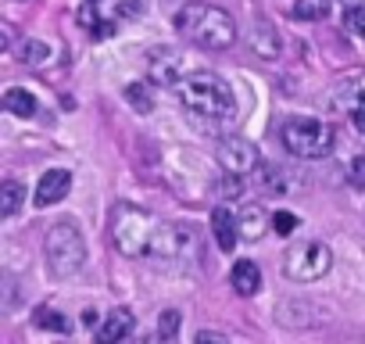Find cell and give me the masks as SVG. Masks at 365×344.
I'll return each instance as SVG.
<instances>
[{"label":"cell","instance_id":"cell-1","mask_svg":"<svg viewBox=\"0 0 365 344\" xmlns=\"http://www.w3.org/2000/svg\"><path fill=\"white\" fill-rule=\"evenodd\" d=\"M179 101L194 115V122L205 126H226L237 115V97L230 83L215 72H194L179 83Z\"/></svg>","mask_w":365,"mask_h":344},{"label":"cell","instance_id":"cell-2","mask_svg":"<svg viewBox=\"0 0 365 344\" xmlns=\"http://www.w3.org/2000/svg\"><path fill=\"white\" fill-rule=\"evenodd\" d=\"M175 29L187 36L190 44L205 47V51H226L237 40V22L230 11L215 8V4H187L175 15Z\"/></svg>","mask_w":365,"mask_h":344},{"label":"cell","instance_id":"cell-3","mask_svg":"<svg viewBox=\"0 0 365 344\" xmlns=\"http://www.w3.org/2000/svg\"><path fill=\"white\" fill-rule=\"evenodd\" d=\"M147 258L158 269H165V273H190L201 262L197 233L187 223H161L158 233H154V244H150Z\"/></svg>","mask_w":365,"mask_h":344},{"label":"cell","instance_id":"cell-4","mask_svg":"<svg viewBox=\"0 0 365 344\" xmlns=\"http://www.w3.org/2000/svg\"><path fill=\"white\" fill-rule=\"evenodd\" d=\"M158 219L136 205H118L115 216H111V241L115 248L125 255V258H143L154 244V233H158Z\"/></svg>","mask_w":365,"mask_h":344},{"label":"cell","instance_id":"cell-5","mask_svg":"<svg viewBox=\"0 0 365 344\" xmlns=\"http://www.w3.org/2000/svg\"><path fill=\"white\" fill-rule=\"evenodd\" d=\"M43 251H47V265L58 280L65 276H76L86 262V241H83V230L76 219H61L47 230V241H43Z\"/></svg>","mask_w":365,"mask_h":344},{"label":"cell","instance_id":"cell-6","mask_svg":"<svg viewBox=\"0 0 365 344\" xmlns=\"http://www.w3.org/2000/svg\"><path fill=\"white\" fill-rule=\"evenodd\" d=\"M279 140L294 158H304V161L326 158L329 147H333V126H326L319 118H308V115H297L279 129Z\"/></svg>","mask_w":365,"mask_h":344},{"label":"cell","instance_id":"cell-7","mask_svg":"<svg viewBox=\"0 0 365 344\" xmlns=\"http://www.w3.org/2000/svg\"><path fill=\"white\" fill-rule=\"evenodd\" d=\"M333 265V251L322 244V241H304L297 248L287 251V262H283V273L297 283H312L319 276H326Z\"/></svg>","mask_w":365,"mask_h":344},{"label":"cell","instance_id":"cell-8","mask_svg":"<svg viewBox=\"0 0 365 344\" xmlns=\"http://www.w3.org/2000/svg\"><path fill=\"white\" fill-rule=\"evenodd\" d=\"M219 161H222L226 172H233V176H251V172L262 165L255 143H247L244 136H230V140H222V143H219Z\"/></svg>","mask_w":365,"mask_h":344},{"label":"cell","instance_id":"cell-9","mask_svg":"<svg viewBox=\"0 0 365 344\" xmlns=\"http://www.w3.org/2000/svg\"><path fill=\"white\" fill-rule=\"evenodd\" d=\"M333 108L354 115H365V72H351L333 86Z\"/></svg>","mask_w":365,"mask_h":344},{"label":"cell","instance_id":"cell-10","mask_svg":"<svg viewBox=\"0 0 365 344\" xmlns=\"http://www.w3.org/2000/svg\"><path fill=\"white\" fill-rule=\"evenodd\" d=\"M68 191H72V172L51 168V172H43V176H40V187H36V194H33V205H36V208H51V205L65 201Z\"/></svg>","mask_w":365,"mask_h":344},{"label":"cell","instance_id":"cell-11","mask_svg":"<svg viewBox=\"0 0 365 344\" xmlns=\"http://www.w3.org/2000/svg\"><path fill=\"white\" fill-rule=\"evenodd\" d=\"M212 233H215V244H219L226 255L237 248V241H240V223H237V216H233L226 205H219V208L212 212Z\"/></svg>","mask_w":365,"mask_h":344},{"label":"cell","instance_id":"cell-12","mask_svg":"<svg viewBox=\"0 0 365 344\" xmlns=\"http://www.w3.org/2000/svg\"><path fill=\"white\" fill-rule=\"evenodd\" d=\"M133 330H136L133 312H129V308H115V312L104 315V323H101V330H97V340H101V344H115V340H125Z\"/></svg>","mask_w":365,"mask_h":344},{"label":"cell","instance_id":"cell-13","mask_svg":"<svg viewBox=\"0 0 365 344\" xmlns=\"http://www.w3.org/2000/svg\"><path fill=\"white\" fill-rule=\"evenodd\" d=\"M150 58H154V61H150V79H154V83L168 86V83H175V79H179L182 54H175V51H154Z\"/></svg>","mask_w":365,"mask_h":344},{"label":"cell","instance_id":"cell-14","mask_svg":"<svg viewBox=\"0 0 365 344\" xmlns=\"http://www.w3.org/2000/svg\"><path fill=\"white\" fill-rule=\"evenodd\" d=\"M230 280H233V290H237V294L251 298V294H258V287H262V269H258V262L240 258V262L233 265Z\"/></svg>","mask_w":365,"mask_h":344},{"label":"cell","instance_id":"cell-15","mask_svg":"<svg viewBox=\"0 0 365 344\" xmlns=\"http://www.w3.org/2000/svg\"><path fill=\"white\" fill-rule=\"evenodd\" d=\"M251 51H258L269 61L279 54V36L272 33V26L265 19H255V26H251Z\"/></svg>","mask_w":365,"mask_h":344},{"label":"cell","instance_id":"cell-16","mask_svg":"<svg viewBox=\"0 0 365 344\" xmlns=\"http://www.w3.org/2000/svg\"><path fill=\"white\" fill-rule=\"evenodd\" d=\"M4 108H8L11 115L29 118V115H36V97H33L29 90H22V86H11V90L4 93Z\"/></svg>","mask_w":365,"mask_h":344},{"label":"cell","instance_id":"cell-17","mask_svg":"<svg viewBox=\"0 0 365 344\" xmlns=\"http://www.w3.org/2000/svg\"><path fill=\"white\" fill-rule=\"evenodd\" d=\"M22 205H26V191H22V183L4 180V187H0V212H4V216H15Z\"/></svg>","mask_w":365,"mask_h":344},{"label":"cell","instance_id":"cell-18","mask_svg":"<svg viewBox=\"0 0 365 344\" xmlns=\"http://www.w3.org/2000/svg\"><path fill=\"white\" fill-rule=\"evenodd\" d=\"M329 15V0H294V19L301 22H322Z\"/></svg>","mask_w":365,"mask_h":344},{"label":"cell","instance_id":"cell-19","mask_svg":"<svg viewBox=\"0 0 365 344\" xmlns=\"http://www.w3.org/2000/svg\"><path fill=\"white\" fill-rule=\"evenodd\" d=\"M262 226H265L262 208H247L244 219H240V237H244V241H258V237H262Z\"/></svg>","mask_w":365,"mask_h":344},{"label":"cell","instance_id":"cell-20","mask_svg":"<svg viewBox=\"0 0 365 344\" xmlns=\"http://www.w3.org/2000/svg\"><path fill=\"white\" fill-rule=\"evenodd\" d=\"M175 337H179V312L165 308L158 315V340H175Z\"/></svg>","mask_w":365,"mask_h":344},{"label":"cell","instance_id":"cell-21","mask_svg":"<svg viewBox=\"0 0 365 344\" xmlns=\"http://www.w3.org/2000/svg\"><path fill=\"white\" fill-rule=\"evenodd\" d=\"M125 101H129L140 115L154 108V101H150V93H147V86H143V83H129V86H125Z\"/></svg>","mask_w":365,"mask_h":344},{"label":"cell","instance_id":"cell-22","mask_svg":"<svg viewBox=\"0 0 365 344\" xmlns=\"http://www.w3.org/2000/svg\"><path fill=\"white\" fill-rule=\"evenodd\" d=\"M36 323L47 326V330H58V333H68V330H72L68 319H65L61 312H54V308H36Z\"/></svg>","mask_w":365,"mask_h":344},{"label":"cell","instance_id":"cell-23","mask_svg":"<svg viewBox=\"0 0 365 344\" xmlns=\"http://www.w3.org/2000/svg\"><path fill=\"white\" fill-rule=\"evenodd\" d=\"M47 54H51V47H47V44H40V40H26V44L19 47V58H22V61H29V65H40Z\"/></svg>","mask_w":365,"mask_h":344},{"label":"cell","instance_id":"cell-24","mask_svg":"<svg viewBox=\"0 0 365 344\" xmlns=\"http://www.w3.org/2000/svg\"><path fill=\"white\" fill-rule=\"evenodd\" d=\"M344 26H347V33H354V36H365V4H354V8H347V11H344Z\"/></svg>","mask_w":365,"mask_h":344},{"label":"cell","instance_id":"cell-25","mask_svg":"<svg viewBox=\"0 0 365 344\" xmlns=\"http://www.w3.org/2000/svg\"><path fill=\"white\" fill-rule=\"evenodd\" d=\"M272 230H276L279 237H290V233L297 230V216H294V212H276V216H272Z\"/></svg>","mask_w":365,"mask_h":344},{"label":"cell","instance_id":"cell-26","mask_svg":"<svg viewBox=\"0 0 365 344\" xmlns=\"http://www.w3.org/2000/svg\"><path fill=\"white\" fill-rule=\"evenodd\" d=\"M351 187H365V154L351 161Z\"/></svg>","mask_w":365,"mask_h":344},{"label":"cell","instance_id":"cell-27","mask_svg":"<svg viewBox=\"0 0 365 344\" xmlns=\"http://www.w3.org/2000/svg\"><path fill=\"white\" fill-rule=\"evenodd\" d=\"M208 340H219V344H222V340H230V337H226V333H212V330H201V333H197V344H208Z\"/></svg>","mask_w":365,"mask_h":344},{"label":"cell","instance_id":"cell-28","mask_svg":"<svg viewBox=\"0 0 365 344\" xmlns=\"http://www.w3.org/2000/svg\"><path fill=\"white\" fill-rule=\"evenodd\" d=\"M143 11V0H125L122 4V15H140Z\"/></svg>","mask_w":365,"mask_h":344},{"label":"cell","instance_id":"cell-29","mask_svg":"<svg viewBox=\"0 0 365 344\" xmlns=\"http://www.w3.org/2000/svg\"><path fill=\"white\" fill-rule=\"evenodd\" d=\"M83 323H86V326H97V312L86 308V312H83Z\"/></svg>","mask_w":365,"mask_h":344},{"label":"cell","instance_id":"cell-30","mask_svg":"<svg viewBox=\"0 0 365 344\" xmlns=\"http://www.w3.org/2000/svg\"><path fill=\"white\" fill-rule=\"evenodd\" d=\"M344 4H347V8H354V4H365V0H344Z\"/></svg>","mask_w":365,"mask_h":344}]
</instances>
